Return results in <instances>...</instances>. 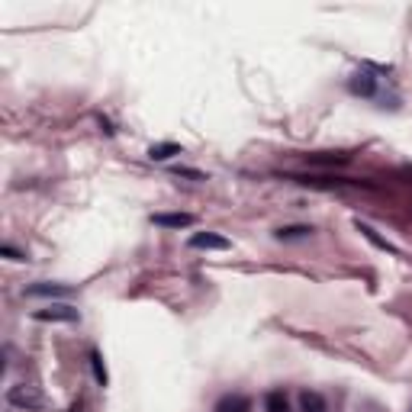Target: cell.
Returning <instances> with one entry per match:
<instances>
[{"label":"cell","instance_id":"6da1fadb","mask_svg":"<svg viewBox=\"0 0 412 412\" xmlns=\"http://www.w3.org/2000/svg\"><path fill=\"white\" fill-rule=\"evenodd\" d=\"M32 319L36 322H77L81 313L74 306H68V303H52V306H45V309H36Z\"/></svg>","mask_w":412,"mask_h":412},{"label":"cell","instance_id":"7a4b0ae2","mask_svg":"<svg viewBox=\"0 0 412 412\" xmlns=\"http://www.w3.org/2000/svg\"><path fill=\"white\" fill-rule=\"evenodd\" d=\"M191 248H197V252H226V248H229V239H226V235H216V232H193Z\"/></svg>","mask_w":412,"mask_h":412},{"label":"cell","instance_id":"3957f363","mask_svg":"<svg viewBox=\"0 0 412 412\" xmlns=\"http://www.w3.org/2000/svg\"><path fill=\"white\" fill-rule=\"evenodd\" d=\"M152 222L161 226V229H191L197 219H193L191 213H155Z\"/></svg>","mask_w":412,"mask_h":412},{"label":"cell","instance_id":"277c9868","mask_svg":"<svg viewBox=\"0 0 412 412\" xmlns=\"http://www.w3.org/2000/svg\"><path fill=\"white\" fill-rule=\"evenodd\" d=\"M348 87H351V94H358V97H374L377 94V77L370 71H358L348 81Z\"/></svg>","mask_w":412,"mask_h":412},{"label":"cell","instance_id":"5b68a950","mask_svg":"<svg viewBox=\"0 0 412 412\" xmlns=\"http://www.w3.org/2000/svg\"><path fill=\"white\" fill-rule=\"evenodd\" d=\"M7 400H10L13 406L32 409V406H39V393L32 390V387H26V383H20V387H10V393H7Z\"/></svg>","mask_w":412,"mask_h":412},{"label":"cell","instance_id":"8992f818","mask_svg":"<svg viewBox=\"0 0 412 412\" xmlns=\"http://www.w3.org/2000/svg\"><path fill=\"white\" fill-rule=\"evenodd\" d=\"M252 409V400L242 396V393H226L219 402H216V412H248Z\"/></svg>","mask_w":412,"mask_h":412},{"label":"cell","instance_id":"52a82bcc","mask_svg":"<svg viewBox=\"0 0 412 412\" xmlns=\"http://www.w3.org/2000/svg\"><path fill=\"white\" fill-rule=\"evenodd\" d=\"M71 293V287L64 284H32L26 287V296H68Z\"/></svg>","mask_w":412,"mask_h":412},{"label":"cell","instance_id":"ba28073f","mask_svg":"<svg viewBox=\"0 0 412 412\" xmlns=\"http://www.w3.org/2000/svg\"><path fill=\"white\" fill-rule=\"evenodd\" d=\"M300 406H303V412H328L326 400H322L319 393H313V390H306L303 396H300Z\"/></svg>","mask_w":412,"mask_h":412},{"label":"cell","instance_id":"9c48e42d","mask_svg":"<svg viewBox=\"0 0 412 412\" xmlns=\"http://www.w3.org/2000/svg\"><path fill=\"white\" fill-rule=\"evenodd\" d=\"M171 155H180V145H174V142H161V145L148 148V158L152 161H165V158H171Z\"/></svg>","mask_w":412,"mask_h":412},{"label":"cell","instance_id":"30bf717a","mask_svg":"<svg viewBox=\"0 0 412 412\" xmlns=\"http://www.w3.org/2000/svg\"><path fill=\"white\" fill-rule=\"evenodd\" d=\"M267 412H290V406H287V396L280 390H271L267 393V400H265Z\"/></svg>","mask_w":412,"mask_h":412},{"label":"cell","instance_id":"8fae6325","mask_svg":"<svg viewBox=\"0 0 412 412\" xmlns=\"http://www.w3.org/2000/svg\"><path fill=\"white\" fill-rule=\"evenodd\" d=\"M313 232L309 226H284V229H277V239H306Z\"/></svg>","mask_w":412,"mask_h":412},{"label":"cell","instance_id":"7c38bea8","mask_svg":"<svg viewBox=\"0 0 412 412\" xmlns=\"http://www.w3.org/2000/svg\"><path fill=\"white\" fill-rule=\"evenodd\" d=\"M358 229H361V232H364V235H367V239H370V242H374V245H377V248H383V252H393L390 245L383 242V239H380V235H377V232H374V229H370L367 222H358Z\"/></svg>","mask_w":412,"mask_h":412},{"label":"cell","instance_id":"4fadbf2b","mask_svg":"<svg viewBox=\"0 0 412 412\" xmlns=\"http://www.w3.org/2000/svg\"><path fill=\"white\" fill-rule=\"evenodd\" d=\"M90 364H94L97 383H100V387H106V370H104V364H100V354H97V351H90Z\"/></svg>","mask_w":412,"mask_h":412},{"label":"cell","instance_id":"5bb4252c","mask_svg":"<svg viewBox=\"0 0 412 412\" xmlns=\"http://www.w3.org/2000/svg\"><path fill=\"white\" fill-rule=\"evenodd\" d=\"M174 174H178V178H193V180H203V174H200V171H191V168H174Z\"/></svg>","mask_w":412,"mask_h":412},{"label":"cell","instance_id":"9a60e30c","mask_svg":"<svg viewBox=\"0 0 412 412\" xmlns=\"http://www.w3.org/2000/svg\"><path fill=\"white\" fill-rule=\"evenodd\" d=\"M3 254H7V258H13V261H23V258H26V254H20V252H13L10 245H3Z\"/></svg>","mask_w":412,"mask_h":412},{"label":"cell","instance_id":"2e32d148","mask_svg":"<svg viewBox=\"0 0 412 412\" xmlns=\"http://www.w3.org/2000/svg\"><path fill=\"white\" fill-rule=\"evenodd\" d=\"M71 412H81V406H71Z\"/></svg>","mask_w":412,"mask_h":412}]
</instances>
